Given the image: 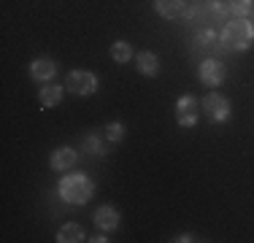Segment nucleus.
Here are the masks:
<instances>
[{
	"instance_id": "nucleus-1",
	"label": "nucleus",
	"mask_w": 254,
	"mask_h": 243,
	"mask_svg": "<svg viewBox=\"0 0 254 243\" xmlns=\"http://www.w3.org/2000/svg\"><path fill=\"white\" fill-rule=\"evenodd\" d=\"M57 194L68 205H87L95 197V181L84 173H68L60 179Z\"/></svg>"
},
{
	"instance_id": "nucleus-2",
	"label": "nucleus",
	"mask_w": 254,
	"mask_h": 243,
	"mask_svg": "<svg viewBox=\"0 0 254 243\" xmlns=\"http://www.w3.org/2000/svg\"><path fill=\"white\" fill-rule=\"evenodd\" d=\"M219 41L227 52H249L254 46V24L249 19L225 22V27L219 33Z\"/></svg>"
},
{
	"instance_id": "nucleus-3",
	"label": "nucleus",
	"mask_w": 254,
	"mask_h": 243,
	"mask_svg": "<svg viewBox=\"0 0 254 243\" xmlns=\"http://www.w3.org/2000/svg\"><path fill=\"white\" fill-rule=\"evenodd\" d=\"M200 111L208 117L211 124H225V122L233 117V106H230V100L222 92H214V89L200 100Z\"/></svg>"
},
{
	"instance_id": "nucleus-4",
	"label": "nucleus",
	"mask_w": 254,
	"mask_h": 243,
	"mask_svg": "<svg viewBox=\"0 0 254 243\" xmlns=\"http://www.w3.org/2000/svg\"><path fill=\"white\" fill-rule=\"evenodd\" d=\"M65 89L76 97H89L98 92V76L92 70H70L65 76Z\"/></svg>"
},
{
	"instance_id": "nucleus-5",
	"label": "nucleus",
	"mask_w": 254,
	"mask_h": 243,
	"mask_svg": "<svg viewBox=\"0 0 254 243\" xmlns=\"http://www.w3.org/2000/svg\"><path fill=\"white\" fill-rule=\"evenodd\" d=\"M197 119H200V103H197L195 95H181L176 100V122L179 127H184V130H192V127L197 124Z\"/></svg>"
},
{
	"instance_id": "nucleus-6",
	"label": "nucleus",
	"mask_w": 254,
	"mask_h": 243,
	"mask_svg": "<svg viewBox=\"0 0 254 243\" xmlns=\"http://www.w3.org/2000/svg\"><path fill=\"white\" fill-rule=\"evenodd\" d=\"M197 78L205 84V87H219L222 81L227 78V68L214 57H205L200 65H197Z\"/></svg>"
},
{
	"instance_id": "nucleus-7",
	"label": "nucleus",
	"mask_w": 254,
	"mask_h": 243,
	"mask_svg": "<svg viewBox=\"0 0 254 243\" xmlns=\"http://www.w3.org/2000/svg\"><path fill=\"white\" fill-rule=\"evenodd\" d=\"M200 52H227L222 46L219 35L214 33V27H205V30H197L195 38H192V54H200Z\"/></svg>"
},
{
	"instance_id": "nucleus-8",
	"label": "nucleus",
	"mask_w": 254,
	"mask_h": 243,
	"mask_svg": "<svg viewBox=\"0 0 254 243\" xmlns=\"http://www.w3.org/2000/svg\"><path fill=\"white\" fill-rule=\"evenodd\" d=\"M76 160H78L76 149H70V146H60V149L52 151L49 165H52V170H57V173H65V170H70L76 165Z\"/></svg>"
},
{
	"instance_id": "nucleus-9",
	"label": "nucleus",
	"mask_w": 254,
	"mask_h": 243,
	"mask_svg": "<svg viewBox=\"0 0 254 243\" xmlns=\"http://www.w3.org/2000/svg\"><path fill=\"white\" fill-rule=\"evenodd\" d=\"M30 76H33V81H44L49 84L54 76H57V62L49 57H38L30 62Z\"/></svg>"
},
{
	"instance_id": "nucleus-10",
	"label": "nucleus",
	"mask_w": 254,
	"mask_h": 243,
	"mask_svg": "<svg viewBox=\"0 0 254 243\" xmlns=\"http://www.w3.org/2000/svg\"><path fill=\"white\" fill-rule=\"evenodd\" d=\"M154 11L162 19H184L187 0H154Z\"/></svg>"
},
{
	"instance_id": "nucleus-11",
	"label": "nucleus",
	"mask_w": 254,
	"mask_h": 243,
	"mask_svg": "<svg viewBox=\"0 0 254 243\" xmlns=\"http://www.w3.org/2000/svg\"><path fill=\"white\" fill-rule=\"evenodd\" d=\"M135 65H138V73L146 78H157L160 76V57H157L154 52H138L135 54Z\"/></svg>"
},
{
	"instance_id": "nucleus-12",
	"label": "nucleus",
	"mask_w": 254,
	"mask_h": 243,
	"mask_svg": "<svg viewBox=\"0 0 254 243\" xmlns=\"http://www.w3.org/2000/svg\"><path fill=\"white\" fill-rule=\"evenodd\" d=\"M92 219H95V224H98L100 233H111V230L119 227V211L114 208V205H100Z\"/></svg>"
},
{
	"instance_id": "nucleus-13",
	"label": "nucleus",
	"mask_w": 254,
	"mask_h": 243,
	"mask_svg": "<svg viewBox=\"0 0 254 243\" xmlns=\"http://www.w3.org/2000/svg\"><path fill=\"white\" fill-rule=\"evenodd\" d=\"M65 84L60 87V84H54V81H49L46 87H41V92H38V103L44 108H54V106H60L63 103V97H65Z\"/></svg>"
},
{
	"instance_id": "nucleus-14",
	"label": "nucleus",
	"mask_w": 254,
	"mask_h": 243,
	"mask_svg": "<svg viewBox=\"0 0 254 243\" xmlns=\"http://www.w3.org/2000/svg\"><path fill=\"white\" fill-rule=\"evenodd\" d=\"M84 238H87V235H84V227L78 222H68L57 230V243H78Z\"/></svg>"
},
{
	"instance_id": "nucleus-15",
	"label": "nucleus",
	"mask_w": 254,
	"mask_h": 243,
	"mask_svg": "<svg viewBox=\"0 0 254 243\" xmlns=\"http://www.w3.org/2000/svg\"><path fill=\"white\" fill-rule=\"evenodd\" d=\"M106 135H98V132H89L87 138H84V146L81 149L87 151V154H92V157H106L108 154V146L106 141H103Z\"/></svg>"
},
{
	"instance_id": "nucleus-16",
	"label": "nucleus",
	"mask_w": 254,
	"mask_h": 243,
	"mask_svg": "<svg viewBox=\"0 0 254 243\" xmlns=\"http://www.w3.org/2000/svg\"><path fill=\"white\" fill-rule=\"evenodd\" d=\"M132 57H135V52H132V46L127 44V41H114V44H111V60H114V62L127 65Z\"/></svg>"
},
{
	"instance_id": "nucleus-17",
	"label": "nucleus",
	"mask_w": 254,
	"mask_h": 243,
	"mask_svg": "<svg viewBox=\"0 0 254 243\" xmlns=\"http://www.w3.org/2000/svg\"><path fill=\"white\" fill-rule=\"evenodd\" d=\"M230 3L227 0H211L208 3V16H211V22H230Z\"/></svg>"
},
{
	"instance_id": "nucleus-18",
	"label": "nucleus",
	"mask_w": 254,
	"mask_h": 243,
	"mask_svg": "<svg viewBox=\"0 0 254 243\" xmlns=\"http://www.w3.org/2000/svg\"><path fill=\"white\" fill-rule=\"evenodd\" d=\"M230 11H233L238 19H249L254 22V0H227Z\"/></svg>"
},
{
	"instance_id": "nucleus-19",
	"label": "nucleus",
	"mask_w": 254,
	"mask_h": 243,
	"mask_svg": "<svg viewBox=\"0 0 254 243\" xmlns=\"http://www.w3.org/2000/svg\"><path fill=\"white\" fill-rule=\"evenodd\" d=\"M103 135H106V141L108 143H122L125 141V135H127V130H125V124L122 122H108L106 127H103Z\"/></svg>"
},
{
	"instance_id": "nucleus-20",
	"label": "nucleus",
	"mask_w": 254,
	"mask_h": 243,
	"mask_svg": "<svg viewBox=\"0 0 254 243\" xmlns=\"http://www.w3.org/2000/svg\"><path fill=\"white\" fill-rule=\"evenodd\" d=\"M89 241H92V243H106L108 238H106V233H100V235H95V238H89Z\"/></svg>"
},
{
	"instance_id": "nucleus-21",
	"label": "nucleus",
	"mask_w": 254,
	"mask_h": 243,
	"mask_svg": "<svg viewBox=\"0 0 254 243\" xmlns=\"http://www.w3.org/2000/svg\"><path fill=\"white\" fill-rule=\"evenodd\" d=\"M173 241H179V243H187V241H195L192 235H179V238H173Z\"/></svg>"
}]
</instances>
